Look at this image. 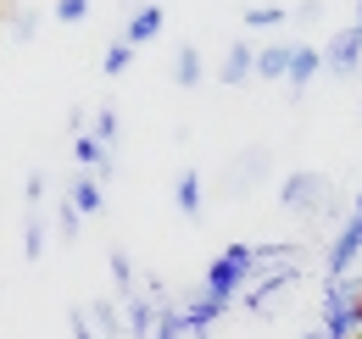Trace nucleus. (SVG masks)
<instances>
[{
	"label": "nucleus",
	"instance_id": "12",
	"mask_svg": "<svg viewBox=\"0 0 362 339\" xmlns=\"http://www.w3.org/2000/svg\"><path fill=\"white\" fill-rule=\"evenodd\" d=\"M317 73H323V56H317V44H296V61H290V95H307V84H313Z\"/></svg>",
	"mask_w": 362,
	"mask_h": 339
},
{
	"label": "nucleus",
	"instance_id": "27",
	"mask_svg": "<svg viewBox=\"0 0 362 339\" xmlns=\"http://www.w3.org/2000/svg\"><path fill=\"white\" fill-rule=\"evenodd\" d=\"M351 328L362 334V290H357V300H351Z\"/></svg>",
	"mask_w": 362,
	"mask_h": 339
},
{
	"label": "nucleus",
	"instance_id": "20",
	"mask_svg": "<svg viewBox=\"0 0 362 339\" xmlns=\"http://www.w3.org/2000/svg\"><path fill=\"white\" fill-rule=\"evenodd\" d=\"M78 228H84V217H78V206L62 195V201H56V234H62V245H73V239H78Z\"/></svg>",
	"mask_w": 362,
	"mask_h": 339
},
{
	"label": "nucleus",
	"instance_id": "25",
	"mask_svg": "<svg viewBox=\"0 0 362 339\" xmlns=\"http://www.w3.org/2000/svg\"><path fill=\"white\" fill-rule=\"evenodd\" d=\"M67 328H73V339H95V328H90V311H84V306H73V311H67Z\"/></svg>",
	"mask_w": 362,
	"mask_h": 339
},
{
	"label": "nucleus",
	"instance_id": "29",
	"mask_svg": "<svg viewBox=\"0 0 362 339\" xmlns=\"http://www.w3.org/2000/svg\"><path fill=\"white\" fill-rule=\"evenodd\" d=\"M351 28H357V34H362V0H357V23H351Z\"/></svg>",
	"mask_w": 362,
	"mask_h": 339
},
{
	"label": "nucleus",
	"instance_id": "14",
	"mask_svg": "<svg viewBox=\"0 0 362 339\" xmlns=\"http://www.w3.org/2000/svg\"><path fill=\"white\" fill-rule=\"evenodd\" d=\"M67 201L78 206V217H100V212H106V201H100V184H95L90 172H73V184H67Z\"/></svg>",
	"mask_w": 362,
	"mask_h": 339
},
{
	"label": "nucleus",
	"instance_id": "19",
	"mask_svg": "<svg viewBox=\"0 0 362 339\" xmlns=\"http://www.w3.org/2000/svg\"><path fill=\"white\" fill-rule=\"evenodd\" d=\"M129 61H134V44H129V40H112V44H106V56H100V73L117 78V73H129Z\"/></svg>",
	"mask_w": 362,
	"mask_h": 339
},
{
	"label": "nucleus",
	"instance_id": "11",
	"mask_svg": "<svg viewBox=\"0 0 362 339\" xmlns=\"http://www.w3.org/2000/svg\"><path fill=\"white\" fill-rule=\"evenodd\" d=\"M290 61H296V44L279 40L268 50H257V78H268V84H284L290 78Z\"/></svg>",
	"mask_w": 362,
	"mask_h": 339
},
{
	"label": "nucleus",
	"instance_id": "13",
	"mask_svg": "<svg viewBox=\"0 0 362 339\" xmlns=\"http://www.w3.org/2000/svg\"><path fill=\"white\" fill-rule=\"evenodd\" d=\"M106 267H112V300L139 295V273H134V256H129V251H112V256H106Z\"/></svg>",
	"mask_w": 362,
	"mask_h": 339
},
{
	"label": "nucleus",
	"instance_id": "8",
	"mask_svg": "<svg viewBox=\"0 0 362 339\" xmlns=\"http://www.w3.org/2000/svg\"><path fill=\"white\" fill-rule=\"evenodd\" d=\"M117 306H123V328H129V339H151V334H156V300L145 295V290L129 295V300H117Z\"/></svg>",
	"mask_w": 362,
	"mask_h": 339
},
{
	"label": "nucleus",
	"instance_id": "30",
	"mask_svg": "<svg viewBox=\"0 0 362 339\" xmlns=\"http://www.w3.org/2000/svg\"><path fill=\"white\" fill-rule=\"evenodd\" d=\"M189 339H212V328H201V334H189Z\"/></svg>",
	"mask_w": 362,
	"mask_h": 339
},
{
	"label": "nucleus",
	"instance_id": "3",
	"mask_svg": "<svg viewBox=\"0 0 362 339\" xmlns=\"http://www.w3.org/2000/svg\"><path fill=\"white\" fill-rule=\"evenodd\" d=\"M296 278H301V267L296 261H279V267H268V273H257L251 284H245V295H240V306L245 311H257V317H273L284 300H290V290H296Z\"/></svg>",
	"mask_w": 362,
	"mask_h": 339
},
{
	"label": "nucleus",
	"instance_id": "28",
	"mask_svg": "<svg viewBox=\"0 0 362 339\" xmlns=\"http://www.w3.org/2000/svg\"><path fill=\"white\" fill-rule=\"evenodd\" d=\"M351 217H362V195H357V201H351Z\"/></svg>",
	"mask_w": 362,
	"mask_h": 339
},
{
	"label": "nucleus",
	"instance_id": "26",
	"mask_svg": "<svg viewBox=\"0 0 362 339\" xmlns=\"http://www.w3.org/2000/svg\"><path fill=\"white\" fill-rule=\"evenodd\" d=\"M67 128H73V139H78V133H90V112H84V106H78V112H67Z\"/></svg>",
	"mask_w": 362,
	"mask_h": 339
},
{
	"label": "nucleus",
	"instance_id": "7",
	"mask_svg": "<svg viewBox=\"0 0 362 339\" xmlns=\"http://www.w3.org/2000/svg\"><path fill=\"white\" fill-rule=\"evenodd\" d=\"M84 311H90L95 339H129V328H123V306H117L112 295H95L90 306H84Z\"/></svg>",
	"mask_w": 362,
	"mask_h": 339
},
{
	"label": "nucleus",
	"instance_id": "18",
	"mask_svg": "<svg viewBox=\"0 0 362 339\" xmlns=\"http://www.w3.org/2000/svg\"><path fill=\"white\" fill-rule=\"evenodd\" d=\"M151 339H189V328H184V317H179V300H162L156 306V334Z\"/></svg>",
	"mask_w": 362,
	"mask_h": 339
},
{
	"label": "nucleus",
	"instance_id": "4",
	"mask_svg": "<svg viewBox=\"0 0 362 339\" xmlns=\"http://www.w3.org/2000/svg\"><path fill=\"white\" fill-rule=\"evenodd\" d=\"M45 172H28V184H23V256L28 261H40L45 256V239H50V228H45Z\"/></svg>",
	"mask_w": 362,
	"mask_h": 339
},
{
	"label": "nucleus",
	"instance_id": "23",
	"mask_svg": "<svg viewBox=\"0 0 362 339\" xmlns=\"http://www.w3.org/2000/svg\"><path fill=\"white\" fill-rule=\"evenodd\" d=\"M279 23H290L284 6H251L245 11V28H279Z\"/></svg>",
	"mask_w": 362,
	"mask_h": 339
},
{
	"label": "nucleus",
	"instance_id": "16",
	"mask_svg": "<svg viewBox=\"0 0 362 339\" xmlns=\"http://www.w3.org/2000/svg\"><path fill=\"white\" fill-rule=\"evenodd\" d=\"M173 206H179L189 222L201 217V172L195 167H179V178H173Z\"/></svg>",
	"mask_w": 362,
	"mask_h": 339
},
{
	"label": "nucleus",
	"instance_id": "9",
	"mask_svg": "<svg viewBox=\"0 0 362 339\" xmlns=\"http://www.w3.org/2000/svg\"><path fill=\"white\" fill-rule=\"evenodd\" d=\"M357 290H362L357 273H346V278H323V317H351Z\"/></svg>",
	"mask_w": 362,
	"mask_h": 339
},
{
	"label": "nucleus",
	"instance_id": "10",
	"mask_svg": "<svg viewBox=\"0 0 362 339\" xmlns=\"http://www.w3.org/2000/svg\"><path fill=\"white\" fill-rule=\"evenodd\" d=\"M162 23H168V17H162V6H156V0H145V6H139L134 17L123 23V40H129V44L139 50V44H151L156 34H162Z\"/></svg>",
	"mask_w": 362,
	"mask_h": 339
},
{
	"label": "nucleus",
	"instance_id": "6",
	"mask_svg": "<svg viewBox=\"0 0 362 339\" xmlns=\"http://www.w3.org/2000/svg\"><path fill=\"white\" fill-rule=\"evenodd\" d=\"M323 67L334 73V78H357V67H362V34L357 28H334L329 40H323Z\"/></svg>",
	"mask_w": 362,
	"mask_h": 339
},
{
	"label": "nucleus",
	"instance_id": "22",
	"mask_svg": "<svg viewBox=\"0 0 362 339\" xmlns=\"http://www.w3.org/2000/svg\"><path fill=\"white\" fill-rule=\"evenodd\" d=\"M34 34H40V11H34V6H11V40L28 44Z\"/></svg>",
	"mask_w": 362,
	"mask_h": 339
},
{
	"label": "nucleus",
	"instance_id": "21",
	"mask_svg": "<svg viewBox=\"0 0 362 339\" xmlns=\"http://www.w3.org/2000/svg\"><path fill=\"white\" fill-rule=\"evenodd\" d=\"M90 139H100L106 150L117 145V106H100V112L90 117Z\"/></svg>",
	"mask_w": 362,
	"mask_h": 339
},
{
	"label": "nucleus",
	"instance_id": "17",
	"mask_svg": "<svg viewBox=\"0 0 362 339\" xmlns=\"http://www.w3.org/2000/svg\"><path fill=\"white\" fill-rule=\"evenodd\" d=\"M201 78H206V67H201V50H195V44H179V56H173V84L195 89Z\"/></svg>",
	"mask_w": 362,
	"mask_h": 339
},
{
	"label": "nucleus",
	"instance_id": "15",
	"mask_svg": "<svg viewBox=\"0 0 362 339\" xmlns=\"http://www.w3.org/2000/svg\"><path fill=\"white\" fill-rule=\"evenodd\" d=\"M218 78H223V84H245V78H257V50H251V44H228Z\"/></svg>",
	"mask_w": 362,
	"mask_h": 339
},
{
	"label": "nucleus",
	"instance_id": "5",
	"mask_svg": "<svg viewBox=\"0 0 362 339\" xmlns=\"http://www.w3.org/2000/svg\"><path fill=\"white\" fill-rule=\"evenodd\" d=\"M357 256H362V217H346V222L334 228L329 251H323V278H346V273L357 267Z\"/></svg>",
	"mask_w": 362,
	"mask_h": 339
},
{
	"label": "nucleus",
	"instance_id": "32",
	"mask_svg": "<svg viewBox=\"0 0 362 339\" xmlns=\"http://www.w3.org/2000/svg\"><path fill=\"white\" fill-rule=\"evenodd\" d=\"M357 339H362V334H357Z\"/></svg>",
	"mask_w": 362,
	"mask_h": 339
},
{
	"label": "nucleus",
	"instance_id": "2",
	"mask_svg": "<svg viewBox=\"0 0 362 339\" xmlns=\"http://www.w3.org/2000/svg\"><path fill=\"white\" fill-rule=\"evenodd\" d=\"M279 206L290 217H317V222H323V212L334 206V184H329L323 172L301 167V172H290V178L279 184Z\"/></svg>",
	"mask_w": 362,
	"mask_h": 339
},
{
	"label": "nucleus",
	"instance_id": "1",
	"mask_svg": "<svg viewBox=\"0 0 362 339\" xmlns=\"http://www.w3.org/2000/svg\"><path fill=\"white\" fill-rule=\"evenodd\" d=\"M251 278H257V245H228V251L206 267V278H201V284H206V295H218V300L234 306V300L245 295V284H251Z\"/></svg>",
	"mask_w": 362,
	"mask_h": 339
},
{
	"label": "nucleus",
	"instance_id": "31",
	"mask_svg": "<svg viewBox=\"0 0 362 339\" xmlns=\"http://www.w3.org/2000/svg\"><path fill=\"white\" fill-rule=\"evenodd\" d=\"M301 339H323V328H313V334H301Z\"/></svg>",
	"mask_w": 362,
	"mask_h": 339
},
{
	"label": "nucleus",
	"instance_id": "24",
	"mask_svg": "<svg viewBox=\"0 0 362 339\" xmlns=\"http://www.w3.org/2000/svg\"><path fill=\"white\" fill-rule=\"evenodd\" d=\"M90 17V0H56V23H84Z\"/></svg>",
	"mask_w": 362,
	"mask_h": 339
}]
</instances>
